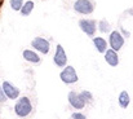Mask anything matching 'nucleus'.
<instances>
[{"instance_id": "423d86ee", "label": "nucleus", "mask_w": 133, "mask_h": 119, "mask_svg": "<svg viewBox=\"0 0 133 119\" xmlns=\"http://www.w3.org/2000/svg\"><path fill=\"white\" fill-rule=\"evenodd\" d=\"M110 45H111V49H114V51H119V49H122V47H123V44H124V39H123V36L120 35V33L119 31H112L111 34H110Z\"/></svg>"}, {"instance_id": "ddd939ff", "label": "nucleus", "mask_w": 133, "mask_h": 119, "mask_svg": "<svg viewBox=\"0 0 133 119\" xmlns=\"http://www.w3.org/2000/svg\"><path fill=\"white\" fill-rule=\"evenodd\" d=\"M119 105L123 108V109H125L128 105H129V101H131V98H129V95H128V92L127 91H123L120 95H119Z\"/></svg>"}, {"instance_id": "4468645a", "label": "nucleus", "mask_w": 133, "mask_h": 119, "mask_svg": "<svg viewBox=\"0 0 133 119\" xmlns=\"http://www.w3.org/2000/svg\"><path fill=\"white\" fill-rule=\"evenodd\" d=\"M32 9H34V1L29 0V1H26V3L22 5V8H21V14H22V16H29V14L32 12Z\"/></svg>"}, {"instance_id": "a211bd4d", "label": "nucleus", "mask_w": 133, "mask_h": 119, "mask_svg": "<svg viewBox=\"0 0 133 119\" xmlns=\"http://www.w3.org/2000/svg\"><path fill=\"white\" fill-rule=\"evenodd\" d=\"M8 100V97L5 96V93H4V91H3V88L0 87V102H5Z\"/></svg>"}, {"instance_id": "1a4fd4ad", "label": "nucleus", "mask_w": 133, "mask_h": 119, "mask_svg": "<svg viewBox=\"0 0 133 119\" xmlns=\"http://www.w3.org/2000/svg\"><path fill=\"white\" fill-rule=\"evenodd\" d=\"M105 60H106V62H107L110 66H112V67L118 66V64H119L118 53H116V51H114V49H106V51H105Z\"/></svg>"}, {"instance_id": "6ab92c4d", "label": "nucleus", "mask_w": 133, "mask_h": 119, "mask_svg": "<svg viewBox=\"0 0 133 119\" xmlns=\"http://www.w3.org/2000/svg\"><path fill=\"white\" fill-rule=\"evenodd\" d=\"M72 119H87V118H85V115H83L80 113H75V114H72Z\"/></svg>"}, {"instance_id": "2eb2a0df", "label": "nucleus", "mask_w": 133, "mask_h": 119, "mask_svg": "<svg viewBox=\"0 0 133 119\" xmlns=\"http://www.w3.org/2000/svg\"><path fill=\"white\" fill-rule=\"evenodd\" d=\"M80 97L83 98V101H84L85 104L92 102V100H93V96H92V93H90V92H88V91H83V92L80 93Z\"/></svg>"}, {"instance_id": "9d476101", "label": "nucleus", "mask_w": 133, "mask_h": 119, "mask_svg": "<svg viewBox=\"0 0 133 119\" xmlns=\"http://www.w3.org/2000/svg\"><path fill=\"white\" fill-rule=\"evenodd\" d=\"M69 102H70L71 106H74L76 109H83L85 106V102L83 101L80 95H76L75 92H70L69 93Z\"/></svg>"}, {"instance_id": "39448f33", "label": "nucleus", "mask_w": 133, "mask_h": 119, "mask_svg": "<svg viewBox=\"0 0 133 119\" xmlns=\"http://www.w3.org/2000/svg\"><path fill=\"white\" fill-rule=\"evenodd\" d=\"M1 88H3V91H4L5 96H6L8 98H10V100H14V98H17V97L19 96V89H18L17 87H14L12 83L6 82V80H5V82H3Z\"/></svg>"}, {"instance_id": "f03ea898", "label": "nucleus", "mask_w": 133, "mask_h": 119, "mask_svg": "<svg viewBox=\"0 0 133 119\" xmlns=\"http://www.w3.org/2000/svg\"><path fill=\"white\" fill-rule=\"evenodd\" d=\"M59 78L63 83L66 84H71V83H76L78 82V75H76V71L72 66H66L61 74H59Z\"/></svg>"}, {"instance_id": "20e7f679", "label": "nucleus", "mask_w": 133, "mask_h": 119, "mask_svg": "<svg viewBox=\"0 0 133 119\" xmlns=\"http://www.w3.org/2000/svg\"><path fill=\"white\" fill-rule=\"evenodd\" d=\"M53 61L54 64L58 66V67H63L67 62V56H66V52L65 49L62 48V45H57L56 48V53H54V57H53Z\"/></svg>"}, {"instance_id": "0eeeda50", "label": "nucleus", "mask_w": 133, "mask_h": 119, "mask_svg": "<svg viewBox=\"0 0 133 119\" xmlns=\"http://www.w3.org/2000/svg\"><path fill=\"white\" fill-rule=\"evenodd\" d=\"M79 26L88 36H93L96 33V21L93 20H82L79 21Z\"/></svg>"}, {"instance_id": "f3484780", "label": "nucleus", "mask_w": 133, "mask_h": 119, "mask_svg": "<svg viewBox=\"0 0 133 119\" xmlns=\"http://www.w3.org/2000/svg\"><path fill=\"white\" fill-rule=\"evenodd\" d=\"M98 25H99V30L102 33H109L110 31V23L107 21H101Z\"/></svg>"}, {"instance_id": "6e6552de", "label": "nucleus", "mask_w": 133, "mask_h": 119, "mask_svg": "<svg viewBox=\"0 0 133 119\" xmlns=\"http://www.w3.org/2000/svg\"><path fill=\"white\" fill-rule=\"evenodd\" d=\"M31 45L35 49H38L40 53L46 54L49 52V41L46 39H44V38H35V39L31 41Z\"/></svg>"}, {"instance_id": "7ed1b4c3", "label": "nucleus", "mask_w": 133, "mask_h": 119, "mask_svg": "<svg viewBox=\"0 0 133 119\" xmlns=\"http://www.w3.org/2000/svg\"><path fill=\"white\" fill-rule=\"evenodd\" d=\"M74 9L80 14H90L93 12V4L90 3V0H76Z\"/></svg>"}, {"instance_id": "9b49d317", "label": "nucleus", "mask_w": 133, "mask_h": 119, "mask_svg": "<svg viewBox=\"0 0 133 119\" xmlns=\"http://www.w3.org/2000/svg\"><path fill=\"white\" fill-rule=\"evenodd\" d=\"M23 58L29 62H32V64H39L40 62V57L34 52V51H30V49H25L23 53H22Z\"/></svg>"}, {"instance_id": "f8f14e48", "label": "nucleus", "mask_w": 133, "mask_h": 119, "mask_svg": "<svg viewBox=\"0 0 133 119\" xmlns=\"http://www.w3.org/2000/svg\"><path fill=\"white\" fill-rule=\"evenodd\" d=\"M93 44L96 47V49L99 52V53H105L106 51V47H107V43L103 38H94L93 39Z\"/></svg>"}, {"instance_id": "dca6fc26", "label": "nucleus", "mask_w": 133, "mask_h": 119, "mask_svg": "<svg viewBox=\"0 0 133 119\" xmlns=\"http://www.w3.org/2000/svg\"><path fill=\"white\" fill-rule=\"evenodd\" d=\"M23 5V0H10V7L13 8V10H21Z\"/></svg>"}, {"instance_id": "f257e3e1", "label": "nucleus", "mask_w": 133, "mask_h": 119, "mask_svg": "<svg viewBox=\"0 0 133 119\" xmlns=\"http://www.w3.org/2000/svg\"><path fill=\"white\" fill-rule=\"evenodd\" d=\"M31 110H32V105H31L29 97H21V98L17 101L16 106H14L16 114H17L18 117H21V118L27 117V115L31 113Z\"/></svg>"}]
</instances>
